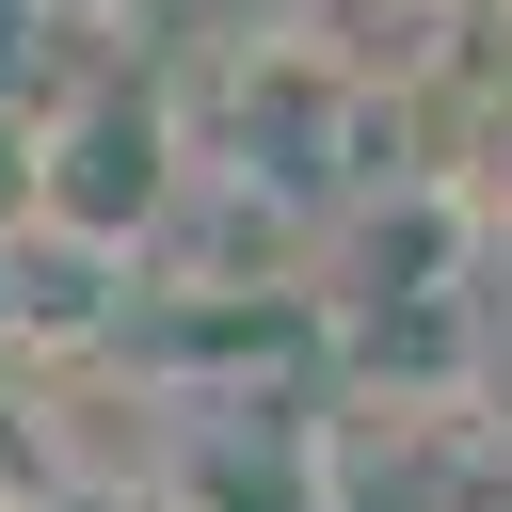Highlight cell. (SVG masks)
Returning <instances> with one entry per match:
<instances>
[{"mask_svg":"<svg viewBox=\"0 0 512 512\" xmlns=\"http://www.w3.org/2000/svg\"><path fill=\"white\" fill-rule=\"evenodd\" d=\"M176 192H192V128H176V96H144V80H96L80 112L32 128V224L96 240V256H128Z\"/></svg>","mask_w":512,"mask_h":512,"instance_id":"cell-1","label":"cell"},{"mask_svg":"<svg viewBox=\"0 0 512 512\" xmlns=\"http://www.w3.org/2000/svg\"><path fill=\"white\" fill-rule=\"evenodd\" d=\"M480 416L512 432V304H496V336H480Z\"/></svg>","mask_w":512,"mask_h":512,"instance_id":"cell-2","label":"cell"}]
</instances>
